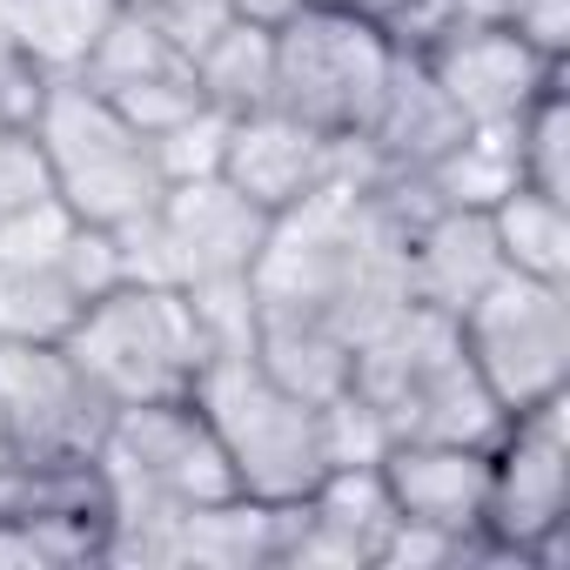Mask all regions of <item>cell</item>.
<instances>
[{
	"label": "cell",
	"instance_id": "e0dca14e",
	"mask_svg": "<svg viewBox=\"0 0 570 570\" xmlns=\"http://www.w3.org/2000/svg\"><path fill=\"white\" fill-rule=\"evenodd\" d=\"M195 88L208 108L222 115H255L268 108V81H275V21H248V14H228L195 55Z\"/></svg>",
	"mask_w": 570,
	"mask_h": 570
},
{
	"label": "cell",
	"instance_id": "8fae6325",
	"mask_svg": "<svg viewBox=\"0 0 570 570\" xmlns=\"http://www.w3.org/2000/svg\"><path fill=\"white\" fill-rule=\"evenodd\" d=\"M155 222H161V242L175 262V289L215 282V275H248L262 255V235H268V215L248 195H235L222 175L168 181L155 202Z\"/></svg>",
	"mask_w": 570,
	"mask_h": 570
},
{
	"label": "cell",
	"instance_id": "484cf974",
	"mask_svg": "<svg viewBox=\"0 0 570 570\" xmlns=\"http://www.w3.org/2000/svg\"><path fill=\"white\" fill-rule=\"evenodd\" d=\"M316 416H323V456H330V470H336V463H383V450L396 443L390 423H383V410H376L356 383H350L343 396L316 403Z\"/></svg>",
	"mask_w": 570,
	"mask_h": 570
},
{
	"label": "cell",
	"instance_id": "6da1fadb",
	"mask_svg": "<svg viewBox=\"0 0 570 570\" xmlns=\"http://www.w3.org/2000/svg\"><path fill=\"white\" fill-rule=\"evenodd\" d=\"M390 423L396 443H497L503 403L463 356L456 316L410 303L396 323H383L370 343H356L350 376Z\"/></svg>",
	"mask_w": 570,
	"mask_h": 570
},
{
	"label": "cell",
	"instance_id": "f546056e",
	"mask_svg": "<svg viewBox=\"0 0 570 570\" xmlns=\"http://www.w3.org/2000/svg\"><path fill=\"white\" fill-rule=\"evenodd\" d=\"M41 88H48V75L21 55V41L8 35V21H0V121H28Z\"/></svg>",
	"mask_w": 570,
	"mask_h": 570
},
{
	"label": "cell",
	"instance_id": "30bf717a",
	"mask_svg": "<svg viewBox=\"0 0 570 570\" xmlns=\"http://www.w3.org/2000/svg\"><path fill=\"white\" fill-rule=\"evenodd\" d=\"M416 61L436 75V88L456 101V115H463L470 128H503V121H517L543 88L570 81V61H557V55H543L537 41H523L510 21H463V28H450L443 41H430Z\"/></svg>",
	"mask_w": 570,
	"mask_h": 570
},
{
	"label": "cell",
	"instance_id": "ba28073f",
	"mask_svg": "<svg viewBox=\"0 0 570 570\" xmlns=\"http://www.w3.org/2000/svg\"><path fill=\"white\" fill-rule=\"evenodd\" d=\"M570 523V390L530 410H510L490 443V510L483 537L497 563L523 570V550Z\"/></svg>",
	"mask_w": 570,
	"mask_h": 570
},
{
	"label": "cell",
	"instance_id": "ffe728a7",
	"mask_svg": "<svg viewBox=\"0 0 570 570\" xmlns=\"http://www.w3.org/2000/svg\"><path fill=\"white\" fill-rule=\"evenodd\" d=\"M483 215H490V235H497L503 268L537 275V282H570V202L563 195H537V188L517 181Z\"/></svg>",
	"mask_w": 570,
	"mask_h": 570
},
{
	"label": "cell",
	"instance_id": "603a6c76",
	"mask_svg": "<svg viewBox=\"0 0 570 570\" xmlns=\"http://www.w3.org/2000/svg\"><path fill=\"white\" fill-rule=\"evenodd\" d=\"M517 181L537 188V195H563L570 202V88H543L517 121Z\"/></svg>",
	"mask_w": 570,
	"mask_h": 570
},
{
	"label": "cell",
	"instance_id": "d6986e66",
	"mask_svg": "<svg viewBox=\"0 0 570 570\" xmlns=\"http://www.w3.org/2000/svg\"><path fill=\"white\" fill-rule=\"evenodd\" d=\"M423 208H497L517 188V135L503 128H463L423 175H410Z\"/></svg>",
	"mask_w": 570,
	"mask_h": 570
},
{
	"label": "cell",
	"instance_id": "4fadbf2b",
	"mask_svg": "<svg viewBox=\"0 0 570 570\" xmlns=\"http://www.w3.org/2000/svg\"><path fill=\"white\" fill-rule=\"evenodd\" d=\"M383 483L403 523H423L443 537H483L490 443H390Z\"/></svg>",
	"mask_w": 570,
	"mask_h": 570
},
{
	"label": "cell",
	"instance_id": "1f68e13d",
	"mask_svg": "<svg viewBox=\"0 0 570 570\" xmlns=\"http://www.w3.org/2000/svg\"><path fill=\"white\" fill-rule=\"evenodd\" d=\"M0 463H14V436H8V416H0Z\"/></svg>",
	"mask_w": 570,
	"mask_h": 570
},
{
	"label": "cell",
	"instance_id": "83f0119b",
	"mask_svg": "<svg viewBox=\"0 0 570 570\" xmlns=\"http://www.w3.org/2000/svg\"><path fill=\"white\" fill-rule=\"evenodd\" d=\"M141 135H161V128H175L181 115H195L202 108V88H195V68H175V75H155V81H135V88H121V95H108Z\"/></svg>",
	"mask_w": 570,
	"mask_h": 570
},
{
	"label": "cell",
	"instance_id": "4316f807",
	"mask_svg": "<svg viewBox=\"0 0 570 570\" xmlns=\"http://www.w3.org/2000/svg\"><path fill=\"white\" fill-rule=\"evenodd\" d=\"M55 268L68 275V289H75L81 303H95V296H108V289H121V282H128V268H121V242H115V228H101V222H81Z\"/></svg>",
	"mask_w": 570,
	"mask_h": 570
},
{
	"label": "cell",
	"instance_id": "d6a6232c",
	"mask_svg": "<svg viewBox=\"0 0 570 570\" xmlns=\"http://www.w3.org/2000/svg\"><path fill=\"white\" fill-rule=\"evenodd\" d=\"M0 128H14V121H0Z\"/></svg>",
	"mask_w": 570,
	"mask_h": 570
},
{
	"label": "cell",
	"instance_id": "2e32d148",
	"mask_svg": "<svg viewBox=\"0 0 570 570\" xmlns=\"http://www.w3.org/2000/svg\"><path fill=\"white\" fill-rule=\"evenodd\" d=\"M282 390H296L303 403H330L350 390L356 376V350L323 323V316H303V309H275L262 303L255 316V350H248Z\"/></svg>",
	"mask_w": 570,
	"mask_h": 570
},
{
	"label": "cell",
	"instance_id": "44dd1931",
	"mask_svg": "<svg viewBox=\"0 0 570 570\" xmlns=\"http://www.w3.org/2000/svg\"><path fill=\"white\" fill-rule=\"evenodd\" d=\"M81 296L61 268H14L0 262V343H68L81 323Z\"/></svg>",
	"mask_w": 570,
	"mask_h": 570
},
{
	"label": "cell",
	"instance_id": "7a4b0ae2",
	"mask_svg": "<svg viewBox=\"0 0 570 570\" xmlns=\"http://www.w3.org/2000/svg\"><path fill=\"white\" fill-rule=\"evenodd\" d=\"M228 456V476L255 503H303L316 476L330 470L323 456V416L296 390H282L255 356H208L195 390H188Z\"/></svg>",
	"mask_w": 570,
	"mask_h": 570
},
{
	"label": "cell",
	"instance_id": "9a60e30c",
	"mask_svg": "<svg viewBox=\"0 0 570 570\" xmlns=\"http://www.w3.org/2000/svg\"><path fill=\"white\" fill-rule=\"evenodd\" d=\"M470 121L456 115V101L436 88V75L416 61V55H403L396 48V68H390V88H383V101H376V115H370V128L356 135V148L370 155V168H376V181L383 175H423L456 135H463Z\"/></svg>",
	"mask_w": 570,
	"mask_h": 570
},
{
	"label": "cell",
	"instance_id": "f1b7e54d",
	"mask_svg": "<svg viewBox=\"0 0 570 570\" xmlns=\"http://www.w3.org/2000/svg\"><path fill=\"white\" fill-rule=\"evenodd\" d=\"M35 195H55V175H48V155L28 135V121H14V128H0V215Z\"/></svg>",
	"mask_w": 570,
	"mask_h": 570
},
{
	"label": "cell",
	"instance_id": "7402d4cb",
	"mask_svg": "<svg viewBox=\"0 0 570 570\" xmlns=\"http://www.w3.org/2000/svg\"><path fill=\"white\" fill-rule=\"evenodd\" d=\"M175 68H188V55L135 8V0H121V14L108 21V35L95 41V55H88V68H81V81L88 88H101V95H121V88H135V81H155V75H175Z\"/></svg>",
	"mask_w": 570,
	"mask_h": 570
},
{
	"label": "cell",
	"instance_id": "277c9868",
	"mask_svg": "<svg viewBox=\"0 0 570 570\" xmlns=\"http://www.w3.org/2000/svg\"><path fill=\"white\" fill-rule=\"evenodd\" d=\"M28 135L41 141L48 155V175H55V195L81 215V222H128V215H148L161 202V168H155V141L101 95L88 88L81 75H61L41 88L35 115H28Z\"/></svg>",
	"mask_w": 570,
	"mask_h": 570
},
{
	"label": "cell",
	"instance_id": "3957f363",
	"mask_svg": "<svg viewBox=\"0 0 570 570\" xmlns=\"http://www.w3.org/2000/svg\"><path fill=\"white\" fill-rule=\"evenodd\" d=\"M396 41L383 21L356 8H323V0H296L275 21V81L268 108L309 121L330 141H356L390 88Z\"/></svg>",
	"mask_w": 570,
	"mask_h": 570
},
{
	"label": "cell",
	"instance_id": "cb8c5ba5",
	"mask_svg": "<svg viewBox=\"0 0 570 570\" xmlns=\"http://www.w3.org/2000/svg\"><path fill=\"white\" fill-rule=\"evenodd\" d=\"M75 228H81V215L61 195H35V202L0 215V262H14V268H55L61 248L75 242Z\"/></svg>",
	"mask_w": 570,
	"mask_h": 570
},
{
	"label": "cell",
	"instance_id": "7c38bea8",
	"mask_svg": "<svg viewBox=\"0 0 570 570\" xmlns=\"http://www.w3.org/2000/svg\"><path fill=\"white\" fill-rule=\"evenodd\" d=\"M343 161H350V141H330L282 108H255V115H235V128H228L222 181L235 195H248L262 215H282L309 188H323Z\"/></svg>",
	"mask_w": 570,
	"mask_h": 570
},
{
	"label": "cell",
	"instance_id": "ac0fdd59",
	"mask_svg": "<svg viewBox=\"0 0 570 570\" xmlns=\"http://www.w3.org/2000/svg\"><path fill=\"white\" fill-rule=\"evenodd\" d=\"M115 14H121V0H0V21H8V35L21 41V55H28L48 81L81 75Z\"/></svg>",
	"mask_w": 570,
	"mask_h": 570
},
{
	"label": "cell",
	"instance_id": "5bb4252c",
	"mask_svg": "<svg viewBox=\"0 0 570 570\" xmlns=\"http://www.w3.org/2000/svg\"><path fill=\"white\" fill-rule=\"evenodd\" d=\"M403 275H410V303L463 316L490 282L503 275L497 235L483 208H430L403 235Z\"/></svg>",
	"mask_w": 570,
	"mask_h": 570
},
{
	"label": "cell",
	"instance_id": "4dcf8cb0",
	"mask_svg": "<svg viewBox=\"0 0 570 570\" xmlns=\"http://www.w3.org/2000/svg\"><path fill=\"white\" fill-rule=\"evenodd\" d=\"M510 28H517L523 41H537L543 55L570 61V0H523V8L510 14Z\"/></svg>",
	"mask_w": 570,
	"mask_h": 570
},
{
	"label": "cell",
	"instance_id": "5b68a950",
	"mask_svg": "<svg viewBox=\"0 0 570 570\" xmlns=\"http://www.w3.org/2000/svg\"><path fill=\"white\" fill-rule=\"evenodd\" d=\"M68 356L108 396V410H121V403L188 396L208 363V343L188 309V289L121 282V289H108L81 309V323L68 330Z\"/></svg>",
	"mask_w": 570,
	"mask_h": 570
},
{
	"label": "cell",
	"instance_id": "d4e9b609",
	"mask_svg": "<svg viewBox=\"0 0 570 570\" xmlns=\"http://www.w3.org/2000/svg\"><path fill=\"white\" fill-rule=\"evenodd\" d=\"M228 128H235V115H222V108L202 101V108L181 115L175 128L148 135V141H155V168H161V181H202V175H222Z\"/></svg>",
	"mask_w": 570,
	"mask_h": 570
},
{
	"label": "cell",
	"instance_id": "52a82bcc",
	"mask_svg": "<svg viewBox=\"0 0 570 570\" xmlns=\"http://www.w3.org/2000/svg\"><path fill=\"white\" fill-rule=\"evenodd\" d=\"M456 336L503 410L550 403L570 390V282L503 268L456 316Z\"/></svg>",
	"mask_w": 570,
	"mask_h": 570
},
{
	"label": "cell",
	"instance_id": "8992f818",
	"mask_svg": "<svg viewBox=\"0 0 570 570\" xmlns=\"http://www.w3.org/2000/svg\"><path fill=\"white\" fill-rule=\"evenodd\" d=\"M108 476V510L115 523L128 517H175L188 503L235 497L228 456L202 416L195 396H161V403H121L101 430L95 450Z\"/></svg>",
	"mask_w": 570,
	"mask_h": 570
},
{
	"label": "cell",
	"instance_id": "9c48e42d",
	"mask_svg": "<svg viewBox=\"0 0 570 570\" xmlns=\"http://www.w3.org/2000/svg\"><path fill=\"white\" fill-rule=\"evenodd\" d=\"M0 416L14 436V463H61L95 456L115 410L81 376L68 343H0Z\"/></svg>",
	"mask_w": 570,
	"mask_h": 570
}]
</instances>
